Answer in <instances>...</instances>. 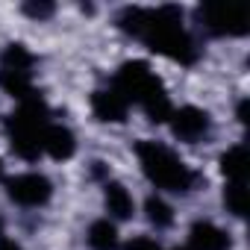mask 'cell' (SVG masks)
I'll return each mask as SVG.
<instances>
[{"label": "cell", "instance_id": "obj_1", "mask_svg": "<svg viewBox=\"0 0 250 250\" xmlns=\"http://www.w3.org/2000/svg\"><path fill=\"white\" fill-rule=\"evenodd\" d=\"M118 27L133 39H142L153 53H162L183 65L197 62V44L183 27V12L177 6H159V9L127 6L118 12Z\"/></svg>", "mask_w": 250, "mask_h": 250}, {"label": "cell", "instance_id": "obj_2", "mask_svg": "<svg viewBox=\"0 0 250 250\" xmlns=\"http://www.w3.org/2000/svg\"><path fill=\"white\" fill-rule=\"evenodd\" d=\"M112 88L127 100V103H139L145 109V115L153 124H162L171 118V97L162 85V80L150 71L147 62H124L115 74Z\"/></svg>", "mask_w": 250, "mask_h": 250}, {"label": "cell", "instance_id": "obj_3", "mask_svg": "<svg viewBox=\"0 0 250 250\" xmlns=\"http://www.w3.org/2000/svg\"><path fill=\"white\" fill-rule=\"evenodd\" d=\"M136 156L142 162L145 177L156 188H165V191H174V194H188L200 183V177L171 147H165L159 142H139L136 145Z\"/></svg>", "mask_w": 250, "mask_h": 250}, {"label": "cell", "instance_id": "obj_4", "mask_svg": "<svg viewBox=\"0 0 250 250\" xmlns=\"http://www.w3.org/2000/svg\"><path fill=\"white\" fill-rule=\"evenodd\" d=\"M50 112H47V103L36 94L30 100H24L18 106L15 115H9L6 121V133H9V145L15 150V156L27 159V162H36L44 150H42V136L47 130V121Z\"/></svg>", "mask_w": 250, "mask_h": 250}, {"label": "cell", "instance_id": "obj_5", "mask_svg": "<svg viewBox=\"0 0 250 250\" xmlns=\"http://www.w3.org/2000/svg\"><path fill=\"white\" fill-rule=\"evenodd\" d=\"M197 18L209 36H247V12L241 6L227 3H203L197 9Z\"/></svg>", "mask_w": 250, "mask_h": 250}, {"label": "cell", "instance_id": "obj_6", "mask_svg": "<svg viewBox=\"0 0 250 250\" xmlns=\"http://www.w3.org/2000/svg\"><path fill=\"white\" fill-rule=\"evenodd\" d=\"M6 191L9 197L18 203V206H44L53 194V183L44 177V174H18L6 183Z\"/></svg>", "mask_w": 250, "mask_h": 250}, {"label": "cell", "instance_id": "obj_7", "mask_svg": "<svg viewBox=\"0 0 250 250\" xmlns=\"http://www.w3.org/2000/svg\"><path fill=\"white\" fill-rule=\"evenodd\" d=\"M171 130H174V136L180 139V142H188V145H194V142H200L206 133H209V115L203 112V109H197V106H183V109H177V112H171Z\"/></svg>", "mask_w": 250, "mask_h": 250}, {"label": "cell", "instance_id": "obj_8", "mask_svg": "<svg viewBox=\"0 0 250 250\" xmlns=\"http://www.w3.org/2000/svg\"><path fill=\"white\" fill-rule=\"evenodd\" d=\"M91 109L97 115V121H106V124H121L127 121V112H130V103L124 100L115 88H100L91 94Z\"/></svg>", "mask_w": 250, "mask_h": 250}, {"label": "cell", "instance_id": "obj_9", "mask_svg": "<svg viewBox=\"0 0 250 250\" xmlns=\"http://www.w3.org/2000/svg\"><path fill=\"white\" fill-rule=\"evenodd\" d=\"M229 247H232V241L221 227H215L212 221H197L188 232L186 250H229Z\"/></svg>", "mask_w": 250, "mask_h": 250}, {"label": "cell", "instance_id": "obj_10", "mask_svg": "<svg viewBox=\"0 0 250 250\" xmlns=\"http://www.w3.org/2000/svg\"><path fill=\"white\" fill-rule=\"evenodd\" d=\"M42 150L53 159H71L77 153V139L68 127H62V124H47V130L42 136Z\"/></svg>", "mask_w": 250, "mask_h": 250}, {"label": "cell", "instance_id": "obj_11", "mask_svg": "<svg viewBox=\"0 0 250 250\" xmlns=\"http://www.w3.org/2000/svg\"><path fill=\"white\" fill-rule=\"evenodd\" d=\"M103 200H106L109 215L118 218V221H127V218H133V212H136V203H133L130 191L124 188L121 183H109V180H106V186H103Z\"/></svg>", "mask_w": 250, "mask_h": 250}, {"label": "cell", "instance_id": "obj_12", "mask_svg": "<svg viewBox=\"0 0 250 250\" xmlns=\"http://www.w3.org/2000/svg\"><path fill=\"white\" fill-rule=\"evenodd\" d=\"M221 171H224L227 183L247 186V153H244V145H235V147H229L221 156Z\"/></svg>", "mask_w": 250, "mask_h": 250}, {"label": "cell", "instance_id": "obj_13", "mask_svg": "<svg viewBox=\"0 0 250 250\" xmlns=\"http://www.w3.org/2000/svg\"><path fill=\"white\" fill-rule=\"evenodd\" d=\"M0 88L6 94L18 97L21 103L36 97V88H33V74H24V71H0Z\"/></svg>", "mask_w": 250, "mask_h": 250}, {"label": "cell", "instance_id": "obj_14", "mask_svg": "<svg viewBox=\"0 0 250 250\" xmlns=\"http://www.w3.org/2000/svg\"><path fill=\"white\" fill-rule=\"evenodd\" d=\"M88 247L91 250H118L121 247V238H118V229H115V224L112 221H94L91 227H88Z\"/></svg>", "mask_w": 250, "mask_h": 250}, {"label": "cell", "instance_id": "obj_15", "mask_svg": "<svg viewBox=\"0 0 250 250\" xmlns=\"http://www.w3.org/2000/svg\"><path fill=\"white\" fill-rule=\"evenodd\" d=\"M33 62L36 59L24 44H6L3 53H0V71H24V74H30Z\"/></svg>", "mask_w": 250, "mask_h": 250}, {"label": "cell", "instance_id": "obj_16", "mask_svg": "<svg viewBox=\"0 0 250 250\" xmlns=\"http://www.w3.org/2000/svg\"><path fill=\"white\" fill-rule=\"evenodd\" d=\"M145 212H147V221H150L156 229H168V227L174 224V209H171L162 197H156V194H150V197L145 200Z\"/></svg>", "mask_w": 250, "mask_h": 250}, {"label": "cell", "instance_id": "obj_17", "mask_svg": "<svg viewBox=\"0 0 250 250\" xmlns=\"http://www.w3.org/2000/svg\"><path fill=\"white\" fill-rule=\"evenodd\" d=\"M224 203H227V209H229L235 218H244V209H247V191H244V186L227 183V191H224Z\"/></svg>", "mask_w": 250, "mask_h": 250}, {"label": "cell", "instance_id": "obj_18", "mask_svg": "<svg viewBox=\"0 0 250 250\" xmlns=\"http://www.w3.org/2000/svg\"><path fill=\"white\" fill-rule=\"evenodd\" d=\"M24 12L30 15V18H36V21H42V18H50L53 12H56V6L53 3H47V0H30V3H24Z\"/></svg>", "mask_w": 250, "mask_h": 250}, {"label": "cell", "instance_id": "obj_19", "mask_svg": "<svg viewBox=\"0 0 250 250\" xmlns=\"http://www.w3.org/2000/svg\"><path fill=\"white\" fill-rule=\"evenodd\" d=\"M124 250H162V247H159L153 238H145V235H142V238H133Z\"/></svg>", "mask_w": 250, "mask_h": 250}, {"label": "cell", "instance_id": "obj_20", "mask_svg": "<svg viewBox=\"0 0 250 250\" xmlns=\"http://www.w3.org/2000/svg\"><path fill=\"white\" fill-rule=\"evenodd\" d=\"M0 250H21L15 241H9V238H0Z\"/></svg>", "mask_w": 250, "mask_h": 250}, {"label": "cell", "instance_id": "obj_21", "mask_svg": "<svg viewBox=\"0 0 250 250\" xmlns=\"http://www.w3.org/2000/svg\"><path fill=\"white\" fill-rule=\"evenodd\" d=\"M238 121L247 124V103H238Z\"/></svg>", "mask_w": 250, "mask_h": 250}, {"label": "cell", "instance_id": "obj_22", "mask_svg": "<svg viewBox=\"0 0 250 250\" xmlns=\"http://www.w3.org/2000/svg\"><path fill=\"white\" fill-rule=\"evenodd\" d=\"M0 238H6V232H3V218H0Z\"/></svg>", "mask_w": 250, "mask_h": 250}, {"label": "cell", "instance_id": "obj_23", "mask_svg": "<svg viewBox=\"0 0 250 250\" xmlns=\"http://www.w3.org/2000/svg\"><path fill=\"white\" fill-rule=\"evenodd\" d=\"M0 177H3V162H0Z\"/></svg>", "mask_w": 250, "mask_h": 250}]
</instances>
